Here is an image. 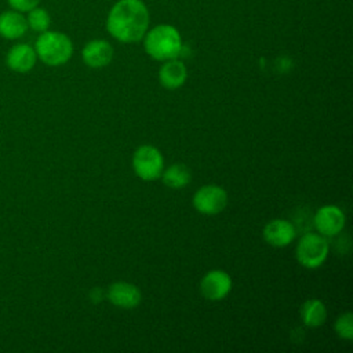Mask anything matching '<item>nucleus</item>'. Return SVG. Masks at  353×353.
Segmentation results:
<instances>
[{
  "mask_svg": "<svg viewBox=\"0 0 353 353\" xmlns=\"http://www.w3.org/2000/svg\"><path fill=\"white\" fill-rule=\"evenodd\" d=\"M334 328L339 338L350 341L353 338V314L350 312L341 314L336 319Z\"/></svg>",
  "mask_w": 353,
  "mask_h": 353,
  "instance_id": "nucleus-18",
  "label": "nucleus"
},
{
  "mask_svg": "<svg viewBox=\"0 0 353 353\" xmlns=\"http://www.w3.org/2000/svg\"><path fill=\"white\" fill-rule=\"evenodd\" d=\"M149 11L142 0H117L106 18V30L121 43H137L149 28Z\"/></svg>",
  "mask_w": 353,
  "mask_h": 353,
  "instance_id": "nucleus-1",
  "label": "nucleus"
},
{
  "mask_svg": "<svg viewBox=\"0 0 353 353\" xmlns=\"http://www.w3.org/2000/svg\"><path fill=\"white\" fill-rule=\"evenodd\" d=\"M143 47L150 58L164 62L181 54L182 39L175 26L161 23L145 33Z\"/></svg>",
  "mask_w": 353,
  "mask_h": 353,
  "instance_id": "nucleus-2",
  "label": "nucleus"
},
{
  "mask_svg": "<svg viewBox=\"0 0 353 353\" xmlns=\"http://www.w3.org/2000/svg\"><path fill=\"white\" fill-rule=\"evenodd\" d=\"M232 290L230 276L219 269L207 272L200 281V291L208 301H221Z\"/></svg>",
  "mask_w": 353,
  "mask_h": 353,
  "instance_id": "nucleus-7",
  "label": "nucleus"
},
{
  "mask_svg": "<svg viewBox=\"0 0 353 353\" xmlns=\"http://www.w3.org/2000/svg\"><path fill=\"white\" fill-rule=\"evenodd\" d=\"M313 222L320 234L335 236L345 226V214L338 205H323L316 211Z\"/></svg>",
  "mask_w": 353,
  "mask_h": 353,
  "instance_id": "nucleus-8",
  "label": "nucleus"
},
{
  "mask_svg": "<svg viewBox=\"0 0 353 353\" xmlns=\"http://www.w3.org/2000/svg\"><path fill=\"white\" fill-rule=\"evenodd\" d=\"M132 168L143 181H154L161 176L164 159L159 149L150 145L139 146L132 156Z\"/></svg>",
  "mask_w": 353,
  "mask_h": 353,
  "instance_id": "nucleus-5",
  "label": "nucleus"
},
{
  "mask_svg": "<svg viewBox=\"0 0 353 353\" xmlns=\"http://www.w3.org/2000/svg\"><path fill=\"white\" fill-rule=\"evenodd\" d=\"M161 179H163L164 185L171 189H182L183 186H186L190 182L192 172L185 164L176 163V164H171L170 167L163 170Z\"/></svg>",
  "mask_w": 353,
  "mask_h": 353,
  "instance_id": "nucleus-16",
  "label": "nucleus"
},
{
  "mask_svg": "<svg viewBox=\"0 0 353 353\" xmlns=\"http://www.w3.org/2000/svg\"><path fill=\"white\" fill-rule=\"evenodd\" d=\"M36 62H37V54L34 51V47L26 43L14 44L6 55L7 66L17 73L30 72L34 68Z\"/></svg>",
  "mask_w": 353,
  "mask_h": 353,
  "instance_id": "nucleus-10",
  "label": "nucleus"
},
{
  "mask_svg": "<svg viewBox=\"0 0 353 353\" xmlns=\"http://www.w3.org/2000/svg\"><path fill=\"white\" fill-rule=\"evenodd\" d=\"M328 255V243L325 237L320 233L307 232L305 233L296 245V259L298 262L307 268H319Z\"/></svg>",
  "mask_w": 353,
  "mask_h": 353,
  "instance_id": "nucleus-4",
  "label": "nucleus"
},
{
  "mask_svg": "<svg viewBox=\"0 0 353 353\" xmlns=\"http://www.w3.org/2000/svg\"><path fill=\"white\" fill-rule=\"evenodd\" d=\"M81 58L83 62L90 68H103L109 65L113 58V47L106 40H91L84 46L81 51Z\"/></svg>",
  "mask_w": 353,
  "mask_h": 353,
  "instance_id": "nucleus-11",
  "label": "nucleus"
},
{
  "mask_svg": "<svg viewBox=\"0 0 353 353\" xmlns=\"http://www.w3.org/2000/svg\"><path fill=\"white\" fill-rule=\"evenodd\" d=\"M296 236L295 226L285 219H272L263 228V239L273 247H285Z\"/></svg>",
  "mask_w": 353,
  "mask_h": 353,
  "instance_id": "nucleus-12",
  "label": "nucleus"
},
{
  "mask_svg": "<svg viewBox=\"0 0 353 353\" xmlns=\"http://www.w3.org/2000/svg\"><path fill=\"white\" fill-rule=\"evenodd\" d=\"M7 1L12 10H17L19 12H28L29 10L40 4V0H7Z\"/></svg>",
  "mask_w": 353,
  "mask_h": 353,
  "instance_id": "nucleus-19",
  "label": "nucleus"
},
{
  "mask_svg": "<svg viewBox=\"0 0 353 353\" xmlns=\"http://www.w3.org/2000/svg\"><path fill=\"white\" fill-rule=\"evenodd\" d=\"M228 193L218 185H204L193 196V207L204 215H215L225 210Z\"/></svg>",
  "mask_w": 353,
  "mask_h": 353,
  "instance_id": "nucleus-6",
  "label": "nucleus"
},
{
  "mask_svg": "<svg viewBox=\"0 0 353 353\" xmlns=\"http://www.w3.org/2000/svg\"><path fill=\"white\" fill-rule=\"evenodd\" d=\"M108 299L112 305L121 309H134L141 303L142 294L139 288L127 281H116L109 285Z\"/></svg>",
  "mask_w": 353,
  "mask_h": 353,
  "instance_id": "nucleus-9",
  "label": "nucleus"
},
{
  "mask_svg": "<svg viewBox=\"0 0 353 353\" xmlns=\"http://www.w3.org/2000/svg\"><path fill=\"white\" fill-rule=\"evenodd\" d=\"M37 59L48 66H61L66 63L73 54V43L62 32L46 30L40 33L34 43Z\"/></svg>",
  "mask_w": 353,
  "mask_h": 353,
  "instance_id": "nucleus-3",
  "label": "nucleus"
},
{
  "mask_svg": "<svg viewBox=\"0 0 353 353\" xmlns=\"http://www.w3.org/2000/svg\"><path fill=\"white\" fill-rule=\"evenodd\" d=\"M26 22H28V28H30L34 32L43 33L48 30L51 23V17L46 8L36 6L28 11Z\"/></svg>",
  "mask_w": 353,
  "mask_h": 353,
  "instance_id": "nucleus-17",
  "label": "nucleus"
},
{
  "mask_svg": "<svg viewBox=\"0 0 353 353\" xmlns=\"http://www.w3.org/2000/svg\"><path fill=\"white\" fill-rule=\"evenodd\" d=\"M28 30L26 17L17 10H7L0 14V36L7 40H17Z\"/></svg>",
  "mask_w": 353,
  "mask_h": 353,
  "instance_id": "nucleus-14",
  "label": "nucleus"
},
{
  "mask_svg": "<svg viewBox=\"0 0 353 353\" xmlns=\"http://www.w3.org/2000/svg\"><path fill=\"white\" fill-rule=\"evenodd\" d=\"M188 70L182 61L172 58L168 61H164L159 70V80L160 84L167 90H176L182 87L186 81Z\"/></svg>",
  "mask_w": 353,
  "mask_h": 353,
  "instance_id": "nucleus-13",
  "label": "nucleus"
},
{
  "mask_svg": "<svg viewBox=\"0 0 353 353\" xmlns=\"http://www.w3.org/2000/svg\"><path fill=\"white\" fill-rule=\"evenodd\" d=\"M301 317L306 327L316 328L324 324L327 319V309L320 299L310 298L301 306Z\"/></svg>",
  "mask_w": 353,
  "mask_h": 353,
  "instance_id": "nucleus-15",
  "label": "nucleus"
}]
</instances>
